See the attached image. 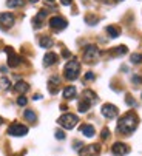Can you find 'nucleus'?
<instances>
[{
    "label": "nucleus",
    "mask_w": 142,
    "mask_h": 156,
    "mask_svg": "<svg viewBox=\"0 0 142 156\" xmlns=\"http://www.w3.org/2000/svg\"><path fill=\"white\" fill-rule=\"evenodd\" d=\"M63 98L65 99H74L76 98V87H66L63 90Z\"/></svg>",
    "instance_id": "f3484780"
},
{
    "label": "nucleus",
    "mask_w": 142,
    "mask_h": 156,
    "mask_svg": "<svg viewBox=\"0 0 142 156\" xmlns=\"http://www.w3.org/2000/svg\"><path fill=\"white\" fill-rule=\"evenodd\" d=\"M101 113L107 119H114L117 116V113H119V110H117V107L113 105V104H104L102 108H101Z\"/></svg>",
    "instance_id": "39448f33"
},
{
    "label": "nucleus",
    "mask_w": 142,
    "mask_h": 156,
    "mask_svg": "<svg viewBox=\"0 0 142 156\" xmlns=\"http://www.w3.org/2000/svg\"><path fill=\"white\" fill-rule=\"evenodd\" d=\"M133 82H134V83H139V82H142V77H139V76H134V77H133Z\"/></svg>",
    "instance_id": "473e14b6"
},
{
    "label": "nucleus",
    "mask_w": 142,
    "mask_h": 156,
    "mask_svg": "<svg viewBox=\"0 0 142 156\" xmlns=\"http://www.w3.org/2000/svg\"><path fill=\"white\" fill-rule=\"evenodd\" d=\"M5 51H6V54H8V65L12 66V68H16V66L20 63V57L14 53V50H12L11 47H6Z\"/></svg>",
    "instance_id": "9b49d317"
},
{
    "label": "nucleus",
    "mask_w": 142,
    "mask_h": 156,
    "mask_svg": "<svg viewBox=\"0 0 142 156\" xmlns=\"http://www.w3.org/2000/svg\"><path fill=\"white\" fill-rule=\"evenodd\" d=\"M127 51H128V48H127L125 45H119V47H116V48L113 50V54L122 56V54H127Z\"/></svg>",
    "instance_id": "4be33fe9"
},
{
    "label": "nucleus",
    "mask_w": 142,
    "mask_h": 156,
    "mask_svg": "<svg viewBox=\"0 0 142 156\" xmlns=\"http://www.w3.org/2000/svg\"><path fill=\"white\" fill-rule=\"evenodd\" d=\"M85 80H94V74H93L91 71H88V73L85 74Z\"/></svg>",
    "instance_id": "c756f323"
},
{
    "label": "nucleus",
    "mask_w": 142,
    "mask_h": 156,
    "mask_svg": "<svg viewBox=\"0 0 142 156\" xmlns=\"http://www.w3.org/2000/svg\"><path fill=\"white\" fill-rule=\"evenodd\" d=\"M79 73H80V63L76 59L66 62V65L63 66V76L68 80H76L79 77Z\"/></svg>",
    "instance_id": "f03ea898"
},
{
    "label": "nucleus",
    "mask_w": 142,
    "mask_h": 156,
    "mask_svg": "<svg viewBox=\"0 0 142 156\" xmlns=\"http://www.w3.org/2000/svg\"><path fill=\"white\" fill-rule=\"evenodd\" d=\"M90 107H91V104H88V102H87V101H83V99L77 104V110L80 111V113H85V111H88V108H90Z\"/></svg>",
    "instance_id": "412c9836"
},
{
    "label": "nucleus",
    "mask_w": 142,
    "mask_h": 156,
    "mask_svg": "<svg viewBox=\"0 0 142 156\" xmlns=\"http://www.w3.org/2000/svg\"><path fill=\"white\" fill-rule=\"evenodd\" d=\"M107 33H108L110 37H119V36H121V30L117 28V27H114V25L107 27Z\"/></svg>",
    "instance_id": "a211bd4d"
},
{
    "label": "nucleus",
    "mask_w": 142,
    "mask_h": 156,
    "mask_svg": "<svg viewBox=\"0 0 142 156\" xmlns=\"http://www.w3.org/2000/svg\"><path fill=\"white\" fill-rule=\"evenodd\" d=\"M28 90H30V85H28L27 82H23V80H19V82L14 85V91H16V93L23 94V93H27Z\"/></svg>",
    "instance_id": "4468645a"
},
{
    "label": "nucleus",
    "mask_w": 142,
    "mask_h": 156,
    "mask_svg": "<svg viewBox=\"0 0 142 156\" xmlns=\"http://www.w3.org/2000/svg\"><path fill=\"white\" fill-rule=\"evenodd\" d=\"M8 8H20L23 6V0H6Z\"/></svg>",
    "instance_id": "aec40b11"
},
{
    "label": "nucleus",
    "mask_w": 142,
    "mask_h": 156,
    "mask_svg": "<svg viewBox=\"0 0 142 156\" xmlns=\"http://www.w3.org/2000/svg\"><path fill=\"white\" fill-rule=\"evenodd\" d=\"M33 99H34V101H40V99H42V96H40V94H34V98H33Z\"/></svg>",
    "instance_id": "72a5a7b5"
},
{
    "label": "nucleus",
    "mask_w": 142,
    "mask_h": 156,
    "mask_svg": "<svg viewBox=\"0 0 142 156\" xmlns=\"http://www.w3.org/2000/svg\"><path fill=\"white\" fill-rule=\"evenodd\" d=\"M45 2H46V3H50V5H53V3H54V0H45Z\"/></svg>",
    "instance_id": "f704fd0d"
},
{
    "label": "nucleus",
    "mask_w": 142,
    "mask_h": 156,
    "mask_svg": "<svg viewBox=\"0 0 142 156\" xmlns=\"http://www.w3.org/2000/svg\"><path fill=\"white\" fill-rule=\"evenodd\" d=\"M117 2H122V0H117Z\"/></svg>",
    "instance_id": "4c0bfd02"
},
{
    "label": "nucleus",
    "mask_w": 142,
    "mask_h": 156,
    "mask_svg": "<svg viewBox=\"0 0 142 156\" xmlns=\"http://www.w3.org/2000/svg\"><path fill=\"white\" fill-rule=\"evenodd\" d=\"M60 3H62V5H65V6H68V5L73 3V0H60Z\"/></svg>",
    "instance_id": "7c9ffc66"
},
{
    "label": "nucleus",
    "mask_w": 142,
    "mask_h": 156,
    "mask_svg": "<svg viewBox=\"0 0 142 156\" xmlns=\"http://www.w3.org/2000/svg\"><path fill=\"white\" fill-rule=\"evenodd\" d=\"M130 60H131V63H140V62H142V54L134 53V54L130 56Z\"/></svg>",
    "instance_id": "5701e85b"
},
{
    "label": "nucleus",
    "mask_w": 142,
    "mask_h": 156,
    "mask_svg": "<svg viewBox=\"0 0 142 156\" xmlns=\"http://www.w3.org/2000/svg\"><path fill=\"white\" fill-rule=\"evenodd\" d=\"M27 102H28V99H27L25 96H20V98L17 99V104H19L20 107H25V105H27Z\"/></svg>",
    "instance_id": "a878e982"
},
{
    "label": "nucleus",
    "mask_w": 142,
    "mask_h": 156,
    "mask_svg": "<svg viewBox=\"0 0 142 156\" xmlns=\"http://www.w3.org/2000/svg\"><path fill=\"white\" fill-rule=\"evenodd\" d=\"M2 122H3V119H2V118H0V124H2Z\"/></svg>",
    "instance_id": "e433bc0d"
},
{
    "label": "nucleus",
    "mask_w": 142,
    "mask_h": 156,
    "mask_svg": "<svg viewBox=\"0 0 142 156\" xmlns=\"http://www.w3.org/2000/svg\"><path fill=\"white\" fill-rule=\"evenodd\" d=\"M125 102H127V105H130V107H133V105H136V102L131 99V96H127V99H125Z\"/></svg>",
    "instance_id": "c85d7f7f"
},
{
    "label": "nucleus",
    "mask_w": 142,
    "mask_h": 156,
    "mask_svg": "<svg viewBox=\"0 0 142 156\" xmlns=\"http://www.w3.org/2000/svg\"><path fill=\"white\" fill-rule=\"evenodd\" d=\"M99 57V50L96 45H88L85 47V51H83V59L87 62H94Z\"/></svg>",
    "instance_id": "423d86ee"
},
{
    "label": "nucleus",
    "mask_w": 142,
    "mask_h": 156,
    "mask_svg": "<svg viewBox=\"0 0 142 156\" xmlns=\"http://www.w3.org/2000/svg\"><path fill=\"white\" fill-rule=\"evenodd\" d=\"M27 133H28V127L22 125V124H12V125H9V128H8V135H9V136H17V138H20V136H25Z\"/></svg>",
    "instance_id": "20e7f679"
},
{
    "label": "nucleus",
    "mask_w": 142,
    "mask_h": 156,
    "mask_svg": "<svg viewBox=\"0 0 142 156\" xmlns=\"http://www.w3.org/2000/svg\"><path fill=\"white\" fill-rule=\"evenodd\" d=\"M77 122H79L77 116H76V115H71V113H65V115H62V116L57 119V124H59L60 127L66 128V130L74 128Z\"/></svg>",
    "instance_id": "7ed1b4c3"
},
{
    "label": "nucleus",
    "mask_w": 142,
    "mask_h": 156,
    "mask_svg": "<svg viewBox=\"0 0 142 156\" xmlns=\"http://www.w3.org/2000/svg\"><path fill=\"white\" fill-rule=\"evenodd\" d=\"M14 25V16L11 12H3L0 14V27L3 30H9Z\"/></svg>",
    "instance_id": "1a4fd4ad"
},
{
    "label": "nucleus",
    "mask_w": 142,
    "mask_h": 156,
    "mask_svg": "<svg viewBox=\"0 0 142 156\" xmlns=\"http://www.w3.org/2000/svg\"><path fill=\"white\" fill-rule=\"evenodd\" d=\"M62 56H63V57H69V56H71V53H69L68 50H63V51H62Z\"/></svg>",
    "instance_id": "2f4dec72"
},
{
    "label": "nucleus",
    "mask_w": 142,
    "mask_h": 156,
    "mask_svg": "<svg viewBox=\"0 0 142 156\" xmlns=\"http://www.w3.org/2000/svg\"><path fill=\"white\" fill-rule=\"evenodd\" d=\"M108 136H110V131H108V128H104V130H102V133H101V138L105 141V139H108Z\"/></svg>",
    "instance_id": "cd10ccee"
},
{
    "label": "nucleus",
    "mask_w": 142,
    "mask_h": 156,
    "mask_svg": "<svg viewBox=\"0 0 142 156\" xmlns=\"http://www.w3.org/2000/svg\"><path fill=\"white\" fill-rule=\"evenodd\" d=\"M9 85H11V82H9L8 77H2V79H0V87H2L3 90H8Z\"/></svg>",
    "instance_id": "b1692460"
},
{
    "label": "nucleus",
    "mask_w": 142,
    "mask_h": 156,
    "mask_svg": "<svg viewBox=\"0 0 142 156\" xmlns=\"http://www.w3.org/2000/svg\"><path fill=\"white\" fill-rule=\"evenodd\" d=\"M137 128V116L133 113V111H128L125 113L119 122H117V130L124 135H131V133Z\"/></svg>",
    "instance_id": "f257e3e1"
},
{
    "label": "nucleus",
    "mask_w": 142,
    "mask_h": 156,
    "mask_svg": "<svg viewBox=\"0 0 142 156\" xmlns=\"http://www.w3.org/2000/svg\"><path fill=\"white\" fill-rule=\"evenodd\" d=\"M85 22H88L90 25H96L98 17H91V16H87V17H85Z\"/></svg>",
    "instance_id": "393cba45"
},
{
    "label": "nucleus",
    "mask_w": 142,
    "mask_h": 156,
    "mask_svg": "<svg viewBox=\"0 0 142 156\" xmlns=\"http://www.w3.org/2000/svg\"><path fill=\"white\" fill-rule=\"evenodd\" d=\"M30 2H31V3H36V2H39V0H30Z\"/></svg>",
    "instance_id": "c9c22d12"
},
{
    "label": "nucleus",
    "mask_w": 142,
    "mask_h": 156,
    "mask_svg": "<svg viewBox=\"0 0 142 156\" xmlns=\"http://www.w3.org/2000/svg\"><path fill=\"white\" fill-rule=\"evenodd\" d=\"M23 118H25L27 121H30V122H36V121H37V116H36V113H34L33 110H25Z\"/></svg>",
    "instance_id": "6ab92c4d"
},
{
    "label": "nucleus",
    "mask_w": 142,
    "mask_h": 156,
    "mask_svg": "<svg viewBox=\"0 0 142 156\" xmlns=\"http://www.w3.org/2000/svg\"><path fill=\"white\" fill-rule=\"evenodd\" d=\"M101 151V147L99 144H93V145H85L79 150V154L80 156H98Z\"/></svg>",
    "instance_id": "0eeeda50"
},
{
    "label": "nucleus",
    "mask_w": 142,
    "mask_h": 156,
    "mask_svg": "<svg viewBox=\"0 0 142 156\" xmlns=\"http://www.w3.org/2000/svg\"><path fill=\"white\" fill-rule=\"evenodd\" d=\"M39 43H40L42 48H51V47H53V39L48 37V36H42V37L39 39Z\"/></svg>",
    "instance_id": "dca6fc26"
},
{
    "label": "nucleus",
    "mask_w": 142,
    "mask_h": 156,
    "mask_svg": "<svg viewBox=\"0 0 142 156\" xmlns=\"http://www.w3.org/2000/svg\"><path fill=\"white\" fill-rule=\"evenodd\" d=\"M80 131H82V135L87 136V138H93L94 133H96L93 125H82V127H80Z\"/></svg>",
    "instance_id": "2eb2a0df"
},
{
    "label": "nucleus",
    "mask_w": 142,
    "mask_h": 156,
    "mask_svg": "<svg viewBox=\"0 0 142 156\" xmlns=\"http://www.w3.org/2000/svg\"><path fill=\"white\" fill-rule=\"evenodd\" d=\"M66 20L63 17H59V16H54L50 19V27L54 30V31H60V30H65L66 28Z\"/></svg>",
    "instance_id": "6e6552de"
},
{
    "label": "nucleus",
    "mask_w": 142,
    "mask_h": 156,
    "mask_svg": "<svg viewBox=\"0 0 142 156\" xmlns=\"http://www.w3.org/2000/svg\"><path fill=\"white\" fill-rule=\"evenodd\" d=\"M111 151L116 156H124V154L130 153V147L127 144H124V142H114L113 147H111Z\"/></svg>",
    "instance_id": "9d476101"
},
{
    "label": "nucleus",
    "mask_w": 142,
    "mask_h": 156,
    "mask_svg": "<svg viewBox=\"0 0 142 156\" xmlns=\"http://www.w3.org/2000/svg\"><path fill=\"white\" fill-rule=\"evenodd\" d=\"M57 62V54L56 53H46L43 57V65L45 66H51Z\"/></svg>",
    "instance_id": "ddd939ff"
},
{
    "label": "nucleus",
    "mask_w": 142,
    "mask_h": 156,
    "mask_svg": "<svg viewBox=\"0 0 142 156\" xmlns=\"http://www.w3.org/2000/svg\"><path fill=\"white\" fill-rule=\"evenodd\" d=\"M54 136H56V139H65V133L62 130H56Z\"/></svg>",
    "instance_id": "bb28decb"
},
{
    "label": "nucleus",
    "mask_w": 142,
    "mask_h": 156,
    "mask_svg": "<svg viewBox=\"0 0 142 156\" xmlns=\"http://www.w3.org/2000/svg\"><path fill=\"white\" fill-rule=\"evenodd\" d=\"M82 96H83V101H87V102L91 104V105L98 102V94L94 93V91H91V90H85Z\"/></svg>",
    "instance_id": "f8f14e48"
}]
</instances>
